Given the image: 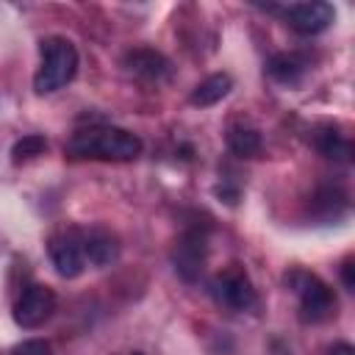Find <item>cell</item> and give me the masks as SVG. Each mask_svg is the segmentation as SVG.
<instances>
[{
	"mask_svg": "<svg viewBox=\"0 0 355 355\" xmlns=\"http://www.w3.org/2000/svg\"><path fill=\"white\" fill-rule=\"evenodd\" d=\"M44 150H47V139L39 133H28L11 147V158H14V164H22V161H31L36 155H44Z\"/></svg>",
	"mask_w": 355,
	"mask_h": 355,
	"instance_id": "obj_15",
	"label": "cell"
},
{
	"mask_svg": "<svg viewBox=\"0 0 355 355\" xmlns=\"http://www.w3.org/2000/svg\"><path fill=\"white\" fill-rule=\"evenodd\" d=\"M50 258L61 277H78L86 266L80 230H64L50 239Z\"/></svg>",
	"mask_w": 355,
	"mask_h": 355,
	"instance_id": "obj_7",
	"label": "cell"
},
{
	"mask_svg": "<svg viewBox=\"0 0 355 355\" xmlns=\"http://www.w3.org/2000/svg\"><path fill=\"white\" fill-rule=\"evenodd\" d=\"M313 141H316V150H319L324 158H330V161H349V155H352L349 139H344L333 125L322 128Z\"/></svg>",
	"mask_w": 355,
	"mask_h": 355,
	"instance_id": "obj_13",
	"label": "cell"
},
{
	"mask_svg": "<svg viewBox=\"0 0 355 355\" xmlns=\"http://www.w3.org/2000/svg\"><path fill=\"white\" fill-rule=\"evenodd\" d=\"M42 64L33 75V89L36 94H50L61 86H67L75 72H78V50L69 39L64 36H50L39 44Z\"/></svg>",
	"mask_w": 355,
	"mask_h": 355,
	"instance_id": "obj_2",
	"label": "cell"
},
{
	"mask_svg": "<svg viewBox=\"0 0 355 355\" xmlns=\"http://www.w3.org/2000/svg\"><path fill=\"white\" fill-rule=\"evenodd\" d=\"M288 283H291L294 291L300 294V308H302V319H305V322H324V319L333 313L336 297H333L330 286L322 283L316 275L291 272Z\"/></svg>",
	"mask_w": 355,
	"mask_h": 355,
	"instance_id": "obj_3",
	"label": "cell"
},
{
	"mask_svg": "<svg viewBox=\"0 0 355 355\" xmlns=\"http://www.w3.org/2000/svg\"><path fill=\"white\" fill-rule=\"evenodd\" d=\"M205 255H208V236H205L200 227L186 230V233L178 239L175 250H172L175 272H178L186 283H194V280L202 275Z\"/></svg>",
	"mask_w": 355,
	"mask_h": 355,
	"instance_id": "obj_4",
	"label": "cell"
},
{
	"mask_svg": "<svg viewBox=\"0 0 355 355\" xmlns=\"http://www.w3.org/2000/svg\"><path fill=\"white\" fill-rule=\"evenodd\" d=\"M133 355H139V352H133Z\"/></svg>",
	"mask_w": 355,
	"mask_h": 355,
	"instance_id": "obj_19",
	"label": "cell"
},
{
	"mask_svg": "<svg viewBox=\"0 0 355 355\" xmlns=\"http://www.w3.org/2000/svg\"><path fill=\"white\" fill-rule=\"evenodd\" d=\"M80 241H83V255L89 263L94 266H108L111 261H116L119 255V244L116 236L105 227H92V230H80Z\"/></svg>",
	"mask_w": 355,
	"mask_h": 355,
	"instance_id": "obj_9",
	"label": "cell"
},
{
	"mask_svg": "<svg viewBox=\"0 0 355 355\" xmlns=\"http://www.w3.org/2000/svg\"><path fill=\"white\" fill-rule=\"evenodd\" d=\"M55 311V294L47 286H28L14 302V322L25 330L44 324Z\"/></svg>",
	"mask_w": 355,
	"mask_h": 355,
	"instance_id": "obj_5",
	"label": "cell"
},
{
	"mask_svg": "<svg viewBox=\"0 0 355 355\" xmlns=\"http://www.w3.org/2000/svg\"><path fill=\"white\" fill-rule=\"evenodd\" d=\"M227 147L233 155L239 158H255L261 153V133L255 128H244V125H233L227 133Z\"/></svg>",
	"mask_w": 355,
	"mask_h": 355,
	"instance_id": "obj_14",
	"label": "cell"
},
{
	"mask_svg": "<svg viewBox=\"0 0 355 355\" xmlns=\"http://www.w3.org/2000/svg\"><path fill=\"white\" fill-rule=\"evenodd\" d=\"M283 17H286V22H288L297 33L313 36V33H322V31L333 22L336 11H333L330 3L313 0V3H294V6L283 8Z\"/></svg>",
	"mask_w": 355,
	"mask_h": 355,
	"instance_id": "obj_8",
	"label": "cell"
},
{
	"mask_svg": "<svg viewBox=\"0 0 355 355\" xmlns=\"http://www.w3.org/2000/svg\"><path fill=\"white\" fill-rule=\"evenodd\" d=\"M216 294L219 300L233 308V311H250L255 305V288H252V280L250 275L239 266V263H230L227 269H222L216 275Z\"/></svg>",
	"mask_w": 355,
	"mask_h": 355,
	"instance_id": "obj_6",
	"label": "cell"
},
{
	"mask_svg": "<svg viewBox=\"0 0 355 355\" xmlns=\"http://www.w3.org/2000/svg\"><path fill=\"white\" fill-rule=\"evenodd\" d=\"M341 280H344V286L352 291L355 288V266H352V258H347L344 263H341Z\"/></svg>",
	"mask_w": 355,
	"mask_h": 355,
	"instance_id": "obj_17",
	"label": "cell"
},
{
	"mask_svg": "<svg viewBox=\"0 0 355 355\" xmlns=\"http://www.w3.org/2000/svg\"><path fill=\"white\" fill-rule=\"evenodd\" d=\"M308 72V61L300 53H275L266 61V75L283 86H294L302 80V75Z\"/></svg>",
	"mask_w": 355,
	"mask_h": 355,
	"instance_id": "obj_11",
	"label": "cell"
},
{
	"mask_svg": "<svg viewBox=\"0 0 355 355\" xmlns=\"http://www.w3.org/2000/svg\"><path fill=\"white\" fill-rule=\"evenodd\" d=\"M233 89V78L227 72H214L208 75L205 80H200L191 94H189V103L191 105H200V108H208L214 103H219L222 97H227V92Z\"/></svg>",
	"mask_w": 355,
	"mask_h": 355,
	"instance_id": "obj_12",
	"label": "cell"
},
{
	"mask_svg": "<svg viewBox=\"0 0 355 355\" xmlns=\"http://www.w3.org/2000/svg\"><path fill=\"white\" fill-rule=\"evenodd\" d=\"M125 67H128L133 75L147 78V80H164V78L172 72L169 61H166L158 50H150V47H136V50H130V53L125 55Z\"/></svg>",
	"mask_w": 355,
	"mask_h": 355,
	"instance_id": "obj_10",
	"label": "cell"
},
{
	"mask_svg": "<svg viewBox=\"0 0 355 355\" xmlns=\"http://www.w3.org/2000/svg\"><path fill=\"white\" fill-rule=\"evenodd\" d=\"M11 355H53V349H50V344L42 341V338H28V341L17 344V347L11 349Z\"/></svg>",
	"mask_w": 355,
	"mask_h": 355,
	"instance_id": "obj_16",
	"label": "cell"
},
{
	"mask_svg": "<svg viewBox=\"0 0 355 355\" xmlns=\"http://www.w3.org/2000/svg\"><path fill=\"white\" fill-rule=\"evenodd\" d=\"M327 355H355V349H352V344L338 341V344H333V347L327 349Z\"/></svg>",
	"mask_w": 355,
	"mask_h": 355,
	"instance_id": "obj_18",
	"label": "cell"
},
{
	"mask_svg": "<svg viewBox=\"0 0 355 355\" xmlns=\"http://www.w3.org/2000/svg\"><path fill=\"white\" fill-rule=\"evenodd\" d=\"M67 153L72 158H94V161H133L141 153V139L130 130L111 128V125H92L78 130Z\"/></svg>",
	"mask_w": 355,
	"mask_h": 355,
	"instance_id": "obj_1",
	"label": "cell"
}]
</instances>
